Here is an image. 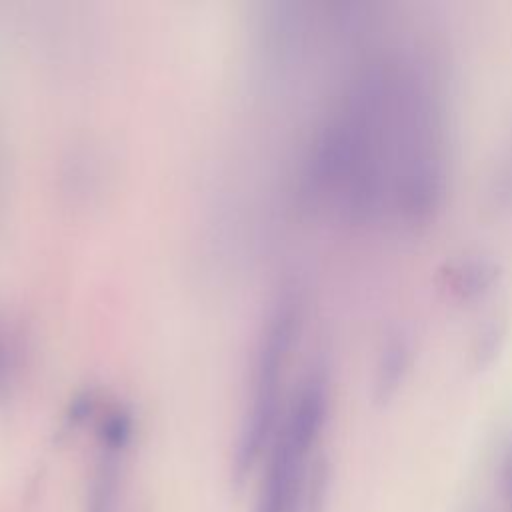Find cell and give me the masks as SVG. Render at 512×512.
Instances as JSON below:
<instances>
[{"label": "cell", "mask_w": 512, "mask_h": 512, "mask_svg": "<svg viewBox=\"0 0 512 512\" xmlns=\"http://www.w3.org/2000/svg\"><path fill=\"white\" fill-rule=\"evenodd\" d=\"M450 188L448 120L442 88L422 62L392 64L390 208L410 230L426 228Z\"/></svg>", "instance_id": "1"}, {"label": "cell", "mask_w": 512, "mask_h": 512, "mask_svg": "<svg viewBox=\"0 0 512 512\" xmlns=\"http://www.w3.org/2000/svg\"><path fill=\"white\" fill-rule=\"evenodd\" d=\"M330 412V380L314 366L298 382L268 446L256 512H300L312 470L310 458Z\"/></svg>", "instance_id": "2"}, {"label": "cell", "mask_w": 512, "mask_h": 512, "mask_svg": "<svg viewBox=\"0 0 512 512\" xmlns=\"http://www.w3.org/2000/svg\"><path fill=\"white\" fill-rule=\"evenodd\" d=\"M300 302L294 294H284L274 304L258 338L252 360L250 392L236 442L234 470L246 476L262 452L268 450L282 416V380L290 350L298 336Z\"/></svg>", "instance_id": "3"}, {"label": "cell", "mask_w": 512, "mask_h": 512, "mask_svg": "<svg viewBox=\"0 0 512 512\" xmlns=\"http://www.w3.org/2000/svg\"><path fill=\"white\" fill-rule=\"evenodd\" d=\"M412 366V342L402 330L386 336L374 366L372 394L378 404H388L404 386Z\"/></svg>", "instance_id": "4"}, {"label": "cell", "mask_w": 512, "mask_h": 512, "mask_svg": "<svg viewBox=\"0 0 512 512\" xmlns=\"http://www.w3.org/2000/svg\"><path fill=\"white\" fill-rule=\"evenodd\" d=\"M500 278V268L486 256H468L450 262L442 270L446 290L460 302H474L492 292Z\"/></svg>", "instance_id": "5"}, {"label": "cell", "mask_w": 512, "mask_h": 512, "mask_svg": "<svg viewBox=\"0 0 512 512\" xmlns=\"http://www.w3.org/2000/svg\"><path fill=\"white\" fill-rule=\"evenodd\" d=\"M132 436V418L124 408H112L106 412L98 426L100 448L122 454Z\"/></svg>", "instance_id": "6"}, {"label": "cell", "mask_w": 512, "mask_h": 512, "mask_svg": "<svg viewBox=\"0 0 512 512\" xmlns=\"http://www.w3.org/2000/svg\"><path fill=\"white\" fill-rule=\"evenodd\" d=\"M504 338H506V326L500 320H490L488 324H484L478 336L474 338V346H472L474 366L476 368L490 366L498 358L504 346Z\"/></svg>", "instance_id": "7"}, {"label": "cell", "mask_w": 512, "mask_h": 512, "mask_svg": "<svg viewBox=\"0 0 512 512\" xmlns=\"http://www.w3.org/2000/svg\"><path fill=\"white\" fill-rule=\"evenodd\" d=\"M500 488L506 512H512V436L504 442L500 454Z\"/></svg>", "instance_id": "8"}, {"label": "cell", "mask_w": 512, "mask_h": 512, "mask_svg": "<svg viewBox=\"0 0 512 512\" xmlns=\"http://www.w3.org/2000/svg\"><path fill=\"white\" fill-rule=\"evenodd\" d=\"M496 198L502 206H512V148L504 156L500 170H498V182H496Z\"/></svg>", "instance_id": "9"}, {"label": "cell", "mask_w": 512, "mask_h": 512, "mask_svg": "<svg viewBox=\"0 0 512 512\" xmlns=\"http://www.w3.org/2000/svg\"><path fill=\"white\" fill-rule=\"evenodd\" d=\"M8 356H10V346H8L6 334H4V332H2V328H0V380H2V376L6 374V368H8Z\"/></svg>", "instance_id": "10"}]
</instances>
